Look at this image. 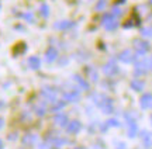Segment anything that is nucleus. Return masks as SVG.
I'll use <instances>...</instances> for the list:
<instances>
[{"instance_id":"f257e3e1","label":"nucleus","mask_w":152,"mask_h":149,"mask_svg":"<svg viewBox=\"0 0 152 149\" xmlns=\"http://www.w3.org/2000/svg\"><path fill=\"white\" fill-rule=\"evenodd\" d=\"M94 103L103 108L104 113H111L113 111V101L106 97V96H102V94H94Z\"/></svg>"},{"instance_id":"f03ea898","label":"nucleus","mask_w":152,"mask_h":149,"mask_svg":"<svg viewBox=\"0 0 152 149\" xmlns=\"http://www.w3.org/2000/svg\"><path fill=\"white\" fill-rule=\"evenodd\" d=\"M41 96H42V99L45 101L52 104V103H55L58 100V89L52 87V86H47V87H44L41 90Z\"/></svg>"},{"instance_id":"7ed1b4c3","label":"nucleus","mask_w":152,"mask_h":149,"mask_svg":"<svg viewBox=\"0 0 152 149\" xmlns=\"http://www.w3.org/2000/svg\"><path fill=\"white\" fill-rule=\"evenodd\" d=\"M103 25L106 30H109V31H113L115 28L118 27V18L115 16H113L111 13L110 14H106L103 17Z\"/></svg>"},{"instance_id":"20e7f679","label":"nucleus","mask_w":152,"mask_h":149,"mask_svg":"<svg viewBox=\"0 0 152 149\" xmlns=\"http://www.w3.org/2000/svg\"><path fill=\"white\" fill-rule=\"evenodd\" d=\"M62 96H64V101H77L79 100V93L76 89H68L62 93Z\"/></svg>"},{"instance_id":"39448f33","label":"nucleus","mask_w":152,"mask_h":149,"mask_svg":"<svg viewBox=\"0 0 152 149\" xmlns=\"http://www.w3.org/2000/svg\"><path fill=\"white\" fill-rule=\"evenodd\" d=\"M134 49H135L138 54H145V52L149 49V44H148L147 41L135 39V41H134Z\"/></svg>"},{"instance_id":"423d86ee","label":"nucleus","mask_w":152,"mask_h":149,"mask_svg":"<svg viewBox=\"0 0 152 149\" xmlns=\"http://www.w3.org/2000/svg\"><path fill=\"white\" fill-rule=\"evenodd\" d=\"M103 72L106 76H114V75H117V72H118V68H117V65L114 62H107L103 66Z\"/></svg>"},{"instance_id":"0eeeda50","label":"nucleus","mask_w":152,"mask_h":149,"mask_svg":"<svg viewBox=\"0 0 152 149\" xmlns=\"http://www.w3.org/2000/svg\"><path fill=\"white\" fill-rule=\"evenodd\" d=\"M118 59L121 62H124V63H131V62L134 61V54H132L131 51L125 49V51H123V52L120 54Z\"/></svg>"},{"instance_id":"6e6552de","label":"nucleus","mask_w":152,"mask_h":149,"mask_svg":"<svg viewBox=\"0 0 152 149\" xmlns=\"http://www.w3.org/2000/svg\"><path fill=\"white\" fill-rule=\"evenodd\" d=\"M72 27H75V23L73 21H69V20H62V21H58L55 23V28L58 30H71Z\"/></svg>"},{"instance_id":"1a4fd4ad","label":"nucleus","mask_w":152,"mask_h":149,"mask_svg":"<svg viewBox=\"0 0 152 149\" xmlns=\"http://www.w3.org/2000/svg\"><path fill=\"white\" fill-rule=\"evenodd\" d=\"M142 108H151L152 107V94H144L140 100Z\"/></svg>"},{"instance_id":"9d476101","label":"nucleus","mask_w":152,"mask_h":149,"mask_svg":"<svg viewBox=\"0 0 152 149\" xmlns=\"http://www.w3.org/2000/svg\"><path fill=\"white\" fill-rule=\"evenodd\" d=\"M72 79H73V82H75L80 89H85V90H87V87H89V86H87V82L82 76H79V75H75V76L72 77Z\"/></svg>"},{"instance_id":"9b49d317","label":"nucleus","mask_w":152,"mask_h":149,"mask_svg":"<svg viewBox=\"0 0 152 149\" xmlns=\"http://www.w3.org/2000/svg\"><path fill=\"white\" fill-rule=\"evenodd\" d=\"M28 66L31 68V69H38V68L41 66L39 58H38V56H30V58H28Z\"/></svg>"},{"instance_id":"f8f14e48","label":"nucleus","mask_w":152,"mask_h":149,"mask_svg":"<svg viewBox=\"0 0 152 149\" xmlns=\"http://www.w3.org/2000/svg\"><path fill=\"white\" fill-rule=\"evenodd\" d=\"M56 56H58L56 49H55V48H49V49L47 51V54H45V59H47V62H54L55 59H56Z\"/></svg>"},{"instance_id":"ddd939ff","label":"nucleus","mask_w":152,"mask_h":149,"mask_svg":"<svg viewBox=\"0 0 152 149\" xmlns=\"http://www.w3.org/2000/svg\"><path fill=\"white\" fill-rule=\"evenodd\" d=\"M79 129H80V122L77 121V120L71 121V124L68 125V131H69V132H77Z\"/></svg>"},{"instance_id":"4468645a","label":"nucleus","mask_w":152,"mask_h":149,"mask_svg":"<svg viewBox=\"0 0 152 149\" xmlns=\"http://www.w3.org/2000/svg\"><path fill=\"white\" fill-rule=\"evenodd\" d=\"M131 87L134 89L135 92H141L142 89H144V82H141V80L135 79V80H132V82H131Z\"/></svg>"},{"instance_id":"2eb2a0df","label":"nucleus","mask_w":152,"mask_h":149,"mask_svg":"<svg viewBox=\"0 0 152 149\" xmlns=\"http://www.w3.org/2000/svg\"><path fill=\"white\" fill-rule=\"evenodd\" d=\"M64 105H65V101H64V100H56L55 103L51 104V110L58 111V110H61V108H64Z\"/></svg>"},{"instance_id":"dca6fc26","label":"nucleus","mask_w":152,"mask_h":149,"mask_svg":"<svg viewBox=\"0 0 152 149\" xmlns=\"http://www.w3.org/2000/svg\"><path fill=\"white\" fill-rule=\"evenodd\" d=\"M66 120H68V118H66L65 114H59V116L55 117V122H56L58 125H65V124H66Z\"/></svg>"},{"instance_id":"f3484780","label":"nucleus","mask_w":152,"mask_h":149,"mask_svg":"<svg viewBox=\"0 0 152 149\" xmlns=\"http://www.w3.org/2000/svg\"><path fill=\"white\" fill-rule=\"evenodd\" d=\"M45 105L44 104H37L35 105V113H37V116H44L45 114Z\"/></svg>"},{"instance_id":"a211bd4d","label":"nucleus","mask_w":152,"mask_h":149,"mask_svg":"<svg viewBox=\"0 0 152 149\" xmlns=\"http://www.w3.org/2000/svg\"><path fill=\"white\" fill-rule=\"evenodd\" d=\"M39 13H41V16H42V17H48V14H49L48 6H47V4L41 6V7H39Z\"/></svg>"},{"instance_id":"6ab92c4d","label":"nucleus","mask_w":152,"mask_h":149,"mask_svg":"<svg viewBox=\"0 0 152 149\" xmlns=\"http://www.w3.org/2000/svg\"><path fill=\"white\" fill-rule=\"evenodd\" d=\"M106 3H107V0H99L96 3V10H103L106 7Z\"/></svg>"},{"instance_id":"aec40b11","label":"nucleus","mask_w":152,"mask_h":149,"mask_svg":"<svg viewBox=\"0 0 152 149\" xmlns=\"http://www.w3.org/2000/svg\"><path fill=\"white\" fill-rule=\"evenodd\" d=\"M141 33H142V35H145V37H152V30L151 28H145V30H142Z\"/></svg>"},{"instance_id":"412c9836","label":"nucleus","mask_w":152,"mask_h":149,"mask_svg":"<svg viewBox=\"0 0 152 149\" xmlns=\"http://www.w3.org/2000/svg\"><path fill=\"white\" fill-rule=\"evenodd\" d=\"M24 17H26V20H27V21H31V23L34 21V17H33V14H31V13H26V14H24Z\"/></svg>"},{"instance_id":"4be33fe9","label":"nucleus","mask_w":152,"mask_h":149,"mask_svg":"<svg viewBox=\"0 0 152 149\" xmlns=\"http://www.w3.org/2000/svg\"><path fill=\"white\" fill-rule=\"evenodd\" d=\"M3 124H4V121H3V118H0V128L3 127Z\"/></svg>"},{"instance_id":"5701e85b","label":"nucleus","mask_w":152,"mask_h":149,"mask_svg":"<svg viewBox=\"0 0 152 149\" xmlns=\"http://www.w3.org/2000/svg\"><path fill=\"white\" fill-rule=\"evenodd\" d=\"M3 148V142H1V141H0V149Z\"/></svg>"},{"instance_id":"b1692460","label":"nucleus","mask_w":152,"mask_h":149,"mask_svg":"<svg viewBox=\"0 0 152 149\" xmlns=\"http://www.w3.org/2000/svg\"><path fill=\"white\" fill-rule=\"evenodd\" d=\"M151 1H152V0H151Z\"/></svg>"}]
</instances>
